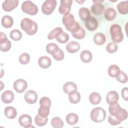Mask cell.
<instances>
[{
    "label": "cell",
    "instance_id": "obj_43",
    "mask_svg": "<svg viewBox=\"0 0 128 128\" xmlns=\"http://www.w3.org/2000/svg\"><path fill=\"white\" fill-rule=\"evenodd\" d=\"M50 114V108L40 106L38 110V114L42 118L48 117Z\"/></svg>",
    "mask_w": 128,
    "mask_h": 128
},
{
    "label": "cell",
    "instance_id": "obj_30",
    "mask_svg": "<svg viewBox=\"0 0 128 128\" xmlns=\"http://www.w3.org/2000/svg\"><path fill=\"white\" fill-rule=\"evenodd\" d=\"M68 99L72 104H76L80 100V94L76 90L68 94Z\"/></svg>",
    "mask_w": 128,
    "mask_h": 128
},
{
    "label": "cell",
    "instance_id": "obj_6",
    "mask_svg": "<svg viewBox=\"0 0 128 128\" xmlns=\"http://www.w3.org/2000/svg\"><path fill=\"white\" fill-rule=\"evenodd\" d=\"M21 8L23 12L31 16L35 15L38 12L37 6L30 0H26L23 2Z\"/></svg>",
    "mask_w": 128,
    "mask_h": 128
},
{
    "label": "cell",
    "instance_id": "obj_16",
    "mask_svg": "<svg viewBox=\"0 0 128 128\" xmlns=\"http://www.w3.org/2000/svg\"><path fill=\"white\" fill-rule=\"evenodd\" d=\"M84 22L86 28L90 31H94L96 30L98 27V22L97 20L93 16H90Z\"/></svg>",
    "mask_w": 128,
    "mask_h": 128
},
{
    "label": "cell",
    "instance_id": "obj_34",
    "mask_svg": "<svg viewBox=\"0 0 128 128\" xmlns=\"http://www.w3.org/2000/svg\"><path fill=\"white\" fill-rule=\"evenodd\" d=\"M10 36L12 40L14 41H18L22 37V34L18 30L14 29L10 32Z\"/></svg>",
    "mask_w": 128,
    "mask_h": 128
},
{
    "label": "cell",
    "instance_id": "obj_15",
    "mask_svg": "<svg viewBox=\"0 0 128 128\" xmlns=\"http://www.w3.org/2000/svg\"><path fill=\"white\" fill-rule=\"evenodd\" d=\"M119 98L118 93L115 90L110 91L106 96V102L110 106L113 105L118 102Z\"/></svg>",
    "mask_w": 128,
    "mask_h": 128
},
{
    "label": "cell",
    "instance_id": "obj_19",
    "mask_svg": "<svg viewBox=\"0 0 128 128\" xmlns=\"http://www.w3.org/2000/svg\"><path fill=\"white\" fill-rule=\"evenodd\" d=\"M38 66L42 68L46 69L48 68L52 64L50 58L47 56H42L38 60Z\"/></svg>",
    "mask_w": 128,
    "mask_h": 128
},
{
    "label": "cell",
    "instance_id": "obj_14",
    "mask_svg": "<svg viewBox=\"0 0 128 128\" xmlns=\"http://www.w3.org/2000/svg\"><path fill=\"white\" fill-rule=\"evenodd\" d=\"M24 98L28 104H34L38 100V94L34 90H28L25 93Z\"/></svg>",
    "mask_w": 128,
    "mask_h": 128
},
{
    "label": "cell",
    "instance_id": "obj_18",
    "mask_svg": "<svg viewBox=\"0 0 128 128\" xmlns=\"http://www.w3.org/2000/svg\"><path fill=\"white\" fill-rule=\"evenodd\" d=\"M76 84L72 82H66L62 86V90L66 94H70L77 90Z\"/></svg>",
    "mask_w": 128,
    "mask_h": 128
},
{
    "label": "cell",
    "instance_id": "obj_25",
    "mask_svg": "<svg viewBox=\"0 0 128 128\" xmlns=\"http://www.w3.org/2000/svg\"><path fill=\"white\" fill-rule=\"evenodd\" d=\"M93 40L96 44L98 46H102L105 43L106 38L105 36L103 34L98 32L94 34Z\"/></svg>",
    "mask_w": 128,
    "mask_h": 128
},
{
    "label": "cell",
    "instance_id": "obj_39",
    "mask_svg": "<svg viewBox=\"0 0 128 128\" xmlns=\"http://www.w3.org/2000/svg\"><path fill=\"white\" fill-rule=\"evenodd\" d=\"M118 49V46L116 43L114 42H110L108 43L106 46V51L110 54L114 53L117 51Z\"/></svg>",
    "mask_w": 128,
    "mask_h": 128
},
{
    "label": "cell",
    "instance_id": "obj_9",
    "mask_svg": "<svg viewBox=\"0 0 128 128\" xmlns=\"http://www.w3.org/2000/svg\"><path fill=\"white\" fill-rule=\"evenodd\" d=\"M72 1V0H62L58 8L59 12L64 16L70 14L71 10V6Z\"/></svg>",
    "mask_w": 128,
    "mask_h": 128
},
{
    "label": "cell",
    "instance_id": "obj_10",
    "mask_svg": "<svg viewBox=\"0 0 128 128\" xmlns=\"http://www.w3.org/2000/svg\"><path fill=\"white\" fill-rule=\"evenodd\" d=\"M94 4L91 6V11L95 15H100L104 12V7L101 3L103 0H93Z\"/></svg>",
    "mask_w": 128,
    "mask_h": 128
},
{
    "label": "cell",
    "instance_id": "obj_38",
    "mask_svg": "<svg viewBox=\"0 0 128 128\" xmlns=\"http://www.w3.org/2000/svg\"><path fill=\"white\" fill-rule=\"evenodd\" d=\"M18 60L23 65L28 64L30 60V54L26 52H24L22 54L19 56Z\"/></svg>",
    "mask_w": 128,
    "mask_h": 128
},
{
    "label": "cell",
    "instance_id": "obj_27",
    "mask_svg": "<svg viewBox=\"0 0 128 128\" xmlns=\"http://www.w3.org/2000/svg\"><path fill=\"white\" fill-rule=\"evenodd\" d=\"M118 12L122 14H126L128 13V1H122L117 5Z\"/></svg>",
    "mask_w": 128,
    "mask_h": 128
},
{
    "label": "cell",
    "instance_id": "obj_22",
    "mask_svg": "<svg viewBox=\"0 0 128 128\" xmlns=\"http://www.w3.org/2000/svg\"><path fill=\"white\" fill-rule=\"evenodd\" d=\"M1 24L2 26L5 28H11L14 24V20L12 16L8 15H6L2 17Z\"/></svg>",
    "mask_w": 128,
    "mask_h": 128
},
{
    "label": "cell",
    "instance_id": "obj_1",
    "mask_svg": "<svg viewBox=\"0 0 128 128\" xmlns=\"http://www.w3.org/2000/svg\"><path fill=\"white\" fill-rule=\"evenodd\" d=\"M62 22L66 28L72 34L78 32L80 28L79 24L75 21L74 17L73 14L70 13L63 16Z\"/></svg>",
    "mask_w": 128,
    "mask_h": 128
},
{
    "label": "cell",
    "instance_id": "obj_41",
    "mask_svg": "<svg viewBox=\"0 0 128 128\" xmlns=\"http://www.w3.org/2000/svg\"><path fill=\"white\" fill-rule=\"evenodd\" d=\"M72 34L74 38L78 40H81L84 38L86 36V32L80 26V30L78 32Z\"/></svg>",
    "mask_w": 128,
    "mask_h": 128
},
{
    "label": "cell",
    "instance_id": "obj_42",
    "mask_svg": "<svg viewBox=\"0 0 128 128\" xmlns=\"http://www.w3.org/2000/svg\"><path fill=\"white\" fill-rule=\"evenodd\" d=\"M40 105L41 106L50 108L51 106L50 100L46 96H43L40 100Z\"/></svg>",
    "mask_w": 128,
    "mask_h": 128
},
{
    "label": "cell",
    "instance_id": "obj_5",
    "mask_svg": "<svg viewBox=\"0 0 128 128\" xmlns=\"http://www.w3.org/2000/svg\"><path fill=\"white\" fill-rule=\"evenodd\" d=\"M91 120L96 122H101L106 118V112L104 110L100 107H96L93 108L90 114Z\"/></svg>",
    "mask_w": 128,
    "mask_h": 128
},
{
    "label": "cell",
    "instance_id": "obj_21",
    "mask_svg": "<svg viewBox=\"0 0 128 128\" xmlns=\"http://www.w3.org/2000/svg\"><path fill=\"white\" fill-rule=\"evenodd\" d=\"M4 113L5 116L9 119L14 118L17 115V112L16 109L13 106H6L4 108Z\"/></svg>",
    "mask_w": 128,
    "mask_h": 128
},
{
    "label": "cell",
    "instance_id": "obj_45",
    "mask_svg": "<svg viewBox=\"0 0 128 128\" xmlns=\"http://www.w3.org/2000/svg\"><path fill=\"white\" fill-rule=\"evenodd\" d=\"M108 122L112 126H116L120 124L122 122L118 120L114 116L110 114L108 117Z\"/></svg>",
    "mask_w": 128,
    "mask_h": 128
},
{
    "label": "cell",
    "instance_id": "obj_3",
    "mask_svg": "<svg viewBox=\"0 0 128 128\" xmlns=\"http://www.w3.org/2000/svg\"><path fill=\"white\" fill-rule=\"evenodd\" d=\"M20 28L29 36L34 34L38 28L37 24L28 18H23L20 22Z\"/></svg>",
    "mask_w": 128,
    "mask_h": 128
},
{
    "label": "cell",
    "instance_id": "obj_46",
    "mask_svg": "<svg viewBox=\"0 0 128 128\" xmlns=\"http://www.w3.org/2000/svg\"><path fill=\"white\" fill-rule=\"evenodd\" d=\"M122 96L123 99L127 101L128 100V88H124L122 90Z\"/></svg>",
    "mask_w": 128,
    "mask_h": 128
},
{
    "label": "cell",
    "instance_id": "obj_4",
    "mask_svg": "<svg viewBox=\"0 0 128 128\" xmlns=\"http://www.w3.org/2000/svg\"><path fill=\"white\" fill-rule=\"evenodd\" d=\"M110 32L111 38L115 43L121 42L124 38L121 26L118 24H113L110 26Z\"/></svg>",
    "mask_w": 128,
    "mask_h": 128
},
{
    "label": "cell",
    "instance_id": "obj_24",
    "mask_svg": "<svg viewBox=\"0 0 128 128\" xmlns=\"http://www.w3.org/2000/svg\"><path fill=\"white\" fill-rule=\"evenodd\" d=\"M78 15L80 18L82 20L85 22L90 17V12L88 8L82 7L79 10Z\"/></svg>",
    "mask_w": 128,
    "mask_h": 128
},
{
    "label": "cell",
    "instance_id": "obj_11",
    "mask_svg": "<svg viewBox=\"0 0 128 128\" xmlns=\"http://www.w3.org/2000/svg\"><path fill=\"white\" fill-rule=\"evenodd\" d=\"M13 87L16 92L22 93L27 88V82L24 79H18L14 82Z\"/></svg>",
    "mask_w": 128,
    "mask_h": 128
},
{
    "label": "cell",
    "instance_id": "obj_20",
    "mask_svg": "<svg viewBox=\"0 0 128 128\" xmlns=\"http://www.w3.org/2000/svg\"><path fill=\"white\" fill-rule=\"evenodd\" d=\"M80 48V45L78 42L76 41H71L66 45V50L71 54L78 52Z\"/></svg>",
    "mask_w": 128,
    "mask_h": 128
},
{
    "label": "cell",
    "instance_id": "obj_13",
    "mask_svg": "<svg viewBox=\"0 0 128 128\" xmlns=\"http://www.w3.org/2000/svg\"><path fill=\"white\" fill-rule=\"evenodd\" d=\"M18 4V0H6L2 4V8L6 12H10Z\"/></svg>",
    "mask_w": 128,
    "mask_h": 128
},
{
    "label": "cell",
    "instance_id": "obj_35",
    "mask_svg": "<svg viewBox=\"0 0 128 128\" xmlns=\"http://www.w3.org/2000/svg\"><path fill=\"white\" fill-rule=\"evenodd\" d=\"M62 30L60 27H56L52 30L48 34V38L49 40H52L56 38L62 32Z\"/></svg>",
    "mask_w": 128,
    "mask_h": 128
},
{
    "label": "cell",
    "instance_id": "obj_33",
    "mask_svg": "<svg viewBox=\"0 0 128 128\" xmlns=\"http://www.w3.org/2000/svg\"><path fill=\"white\" fill-rule=\"evenodd\" d=\"M46 48L48 53L52 55L59 49V48L56 44L54 42H50L47 44Z\"/></svg>",
    "mask_w": 128,
    "mask_h": 128
},
{
    "label": "cell",
    "instance_id": "obj_26",
    "mask_svg": "<svg viewBox=\"0 0 128 128\" xmlns=\"http://www.w3.org/2000/svg\"><path fill=\"white\" fill-rule=\"evenodd\" d=\"M80 58L82 61L84 63H88L91 62L92 56L90 50H84L82 51L80 54Z\"/></svg>",
    "mask_w": 128,
    "mask_h": 128
},
{
    "label": "cell",
    "instance_id": "obj_12",
    "mask_svg": "<svg viewBox=\"0 0 128 128\" xmlns=\"http://www.w3.org/2000/svg\"><path fill=\"white\" fill-rule=\"evenodd\" d=\"M19 124L22 127L29 128L34 127L32 125V120L30 116L27 114H23L21 115L18 118Z\"/></svg>",
    "mask_w": 128,
    "mask_h": 128
},
{
    "label": "cell",
    "instance_id": "obj_28",
    "mask_svg": "<svg viewBox=\"0 0 128 128\" xmlns=\"http://www.w3.org/2000/svg\"><path fill=\"white\" fill-rule=\"evenodd\" d=\"M89 101L90 102L94 105L98 104L102 100L100 95L96 92H93L90 94L89 96Z\"/></svg>",
    "mask_w": 128,
    "mask_h": 128
},
{
    "label": "cell",
    "instance_id": "obj_29",
    "mask_svg": "<svg viewBox=\"0 0 128 128\" xmlns=\"http://www.w3.org/2000/svg\"><path fill=\"white\" fill-rule=\"evenodd\" d=\"M78 120V116L74 113H70L66 116V121L68 124L73 126L76 124Z\"/></svg>",
    "mask_w": 128,
    "mask_h": 128
},
{
    "label": "cell",
    "instance_id": "obj_8",
    "mask_svg": "<svg viewBox=\"0 0 128 128\" xmlns=\"http://www.w3.org/2000/svg\"><path fill=\"white\" fill-rule=\"evenodd\" d=\"M11 42L7 38L4 33L0 32V50L2 52H6L11 48Z\"/></svg>",
    "mask_w": 128,
    "mask_h": 128
},
{
    "label": "cell",
    "instance_id": "obj_31",
    "mask_svg": "<svg viewBox=\"0 0 128 128\" xmlns=\"http://www.w3.org/2000/svg\"><path fill=\"white\" fill-rule=\"evenodd\" d=\"M118 66L116 64L110 65L108 68V74L112 78H116L120 72Z\"/></svg>",
    "mask_w": 128,
    "mask_h": 128
},
{
    "label": "cell",
    "instance_id": "obj_2",
    "mask_svg": "<svg viewBox=\"0 0 128 128\" xmlns=\"http://www.w3.org/2000/svg\"><path fill=\"white\" fill-rule=\"evenodd\" d=\"M108 110L110 114L114 116L120 122L126 120L128 117L127 111L125 109L122 108L118 102L113 105H110Z\"/></svg>",
    "mask_w": 128,
    "mask_h": 128
},
{
    "label": "cell",
    "instance_id": "obj_40",
    "mask_svg": "<svg viewBox=\"0 0 128 128\" xmlns=\"http://www.w3.org/2000/svg\"><path fill=\"white\" fill-rule=\"evenodd\" d=\"M116 80L120 82V83L124 84L127 82L128 81V76L127 74L124 72L123 71L120 70L118 74L117 75V76L116 77Z\"/></svg>",
    "mask_w": 128,
    "mask_h": 128
},
{
    "label": "cell",
    "instance_id": "obj_7",
    "mask_svg": "<svg viewBox=\"0 0 128 128\" xmlns=\"http://www.w3.org/2000/svg\"><path fill=\"white\" fill-rule=\"evenodd\" d=\"M55 0H46L42 6V12L46 15H50L53 12L56 6Z\"/></svg>",
    "mask_w": 128,
    "mask_h": 128
},
{
    "label": "cell",
    "instance_id": "obj_36",
    "mask_svg": "<svg viewBox=\"0 0 128 128\" xmlns=\"http://www.w3.org/2000/svg\"><path fill=\"white\" fill-rule=\"evenodd\" d=\"M48 120V117L42 118L38 114L36 115L34 118V122L36 124L40 126H45Z\"/></svg>",
    "mask_w": 128,
    "mask_h": 128
},
{
    "label": "cell",
    "instance_id": "obj_23",
    "mask_svg": "<svg viewBox=\"0 0 128 128\" xmlns=\"http://www.w3.org/2000/svg\"><path fill=\"white\" fill-rule=\"evenodd\" d=\"M116 16V10L112 8H108L105 10L104 12V16L106 19L108 21H112L114 20Z\"/></svg>",
    "mask_w": 128,
    "mask_h": 128
},
{
    "label": "cell",
    "instance_id": "obj_37",
    "mask_svg": "<svg viewBox=\"0 0 128 128\" xmlns=\"http://www.w3.org/2000/svg\"><path fill=\"white\" fill-rule=\"evenodd\" d=\"M56 40L61 44H64L66 43L69 40V36L68 34L64 32H62L56 38Z\"/></svg>",
    "mask_w": 128,
    "mask_h": 128
},
{
    "label": "cell",
    "instance_id": "obj_17",
    "mask_svg": "<svg viewBox=\"0 0 128 128\" xmlns=\"http://www.w3.org/2000/svg\"><path fill=\"white\" fill-rule=\"evenodd\" d=\"M14 92L10 90H6L3 92L1 95V100L5 104H10L14 100Z\"/></svg>",
    "mask_w": 128,
    "mask_h": 128
},
{
    "label": "cell",
    "instance_id": "obj_32",
    "mask_svg": "<svg viewBox=\"0 0 128 128\" xmlns=\"http://www.w3.org/2000/svg\"><path fill=\"white\" fill-rule=\"evenodd\" d=\"M51 125L54 128H62L64 126V122L59 117H54L51 120Z\"/></svg>",
    "mask_w": 128,
    "mask_h": 128
},
{
    "label": "cell",
    "instance_id": "obj_44",
    "mask_svg": "<svg viewBox=\"0 0 128 128\" xmlns=\"http://www.w3.org/2000/svg\"><path fill=\"white\" fill-rule=\"evenodd\" d=\"M52 56L57 61H60L62 60L64 57V52L60 48Z\"/></svg>",
    "mask_w": 128,
    "mask_h": 128
}]
</instances>
